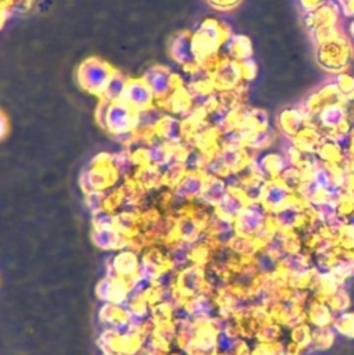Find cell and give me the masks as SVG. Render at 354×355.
<instances>
[{"label": "cell", "mask_w": 354, "mask_h": 355, "mask_svg": "<svg viewBox=\"0 0 354 355\" xmlns=\"http://www.w3.org/2000/svg\"><path fill=\"white\" fill-rule=\"evenodd\" d=\"M323 140V133L318 126L304 125L290 141L300 153L305 155H315L321 141Z\"/></svg>", "instance_id": "cell-13"}, {"label": "cell", "mask_w": 354, "mask_h": 355, "mask_svg": "<svg viewBox=\"0 0 354 355\" xmlns=\"http://www.w3.org/2000/svg\"><path fill=\"white\" fill-rule=\"evenodd\" d=\"M344 151H346V158H353L354 159V126L344 143Z\"/></svg>", "instance_id": "cell-32"}, {"label": "cell", "mask_w": 354, "mask_h": 355, "mask_svg": "<svg viewBox=\"0 0 354 355\" xmlns=\"http://www.w3.org/2000/svg\"><path fill=\"white\" fill-rule=\"evenodd\" d=\"M228 58L242 62L254 57L253 40L243 33H233L221 50Z\"/></svg>", "instance_id": "cell-14"}, {"label": "cell", "mask_w": 354, "mask_h": 355, "mask_svg": "<svg viewBox=\"0 0 354 355\" xmlns=\"http://www.w3.org/2000/svg\"><path fill=\"white\" fill-rule=\"evenodd\" d=\"M240 72H242V79L244 83H251L257 75H258V64L254 58L246 60L240 62Z\"/></svg>", "instance_id": "cell-27"}, {"label": "cell", "mask_w": 354, "mask_h": 355, "mask_svg": "<svg viewBox=\"0 0 354 355\" xmlns=\"http://www.w3.org/2000/svg\"><path fill=\"white\" fill-rule=\"evenodd\" d=\"M154 94L143 79H128L122 101H125L136 112L147 110L153 105Z\"/></svg>", "instance_id": "cell-10"}, {"label": "cell", "mask_w": 354, "mask_h": 355, "mask_svg": "<svg viewBox=\"0 0 354 355\" xmlns=\"http://www.w3.org/2000/svg\"><path fill=\"white\" fill-rule=\"evenodd\" d=\"M346 97L344 94L340 93L337 89L336 83L330 78L329 80L321 83L317 89H314L300 104L307 114V116L317 119L318 114L328 105L332 104H346ZM317 122V121H315Z\"/></svg>", "instance_id": "cell-5"}, {"label": "cell", "mask_w": 354, "mask_h": 355, "mask_svg": "<svg viewBox=\"0 0 354 355\" xmlns=\"http://www.w3.org/2000/svg\"><path fill=\"white\" fill-rule=\"evenodd\" d=\"M335 326L342 334H344L347 337H354V313L342 315L336 320Z\"/></svg>", "instance_id": "cell-28"}, {"label": "cell", "mask_w": 354, "mask_h": 355, "mask_svg": "<svg viewBox=\"0 0 354 355\" xmlns=\"http://www.w3.org/2000/svg\"><path fill=\"white\" fill-rule=\"evenodd\" d=\"M339 8L342 12V18L348 21L354 19V0H337Z\"/></svg>", "instance_id": "cell-31"}, {"label": "cell", "mask_w": 354, "mask_h": 355, "mask_svg": "<svg viewBox=\"0 0 354 355\" xmlns=\"http://www.w3.org/2000/svg\"><path fill=\"white\" fill-rule=\"evenodd\" d=\"M301 22L307 29L308 35L321 28L340 25L342 12L339 8V3L336 0H323L315 10L310 12H303Z\"/></svg>", "instance_id": "cell-6"}, {"label": "cell", "mask_w": 354, "mask_h": 355, "mask_svg": "<svg viewBox=\"0 0 354 355\" xmlns=\"http://www.w3.org/2000/svg\"><path fill=\"white\" fill-rule=\"evenodd\" d=\"M92 239L97 247L110 250V248H119L126 243L125 234L118 232L114 227H94L92 232Z\"/></svg>", "instance_id": "cell-18"}, {"label": "cell", "mask_w": 354, "mask_h": 355, "mask_svg": "<svg viewBox=\"0 0 354 355\" xmlns=\"http://www.w3.org/2000/svg\"><path fill=\"white\" fill-rule=\"evenodd\" d=\"M136 116H137L136 129H137V128L150 129V128H153V126L160 125V122H161L160 112H157V111L153 110L151 107L147 108V110H143V111L136 112Z\"/></svg>", "instance_id": "cell-25"}, {"label": "cell", "mask_w": 354, "mask_h": 355, "mask_svg": "<svg viewBox=\"0 0 354 355\" xmlns=\"http://www.w3.org/2000/svg\"><path fill=\"white\" fill-rule=\"evenodd\" d=\"M158 129H160V133L164 137V140H167V141H179L180 140L182 128H180L179 121H176L174 118H164V119H161Z\"/></svg>", "instance_id": "cell-24"}, {"label": "cell", "mask_w": 354, "mask_h": 355, "mask_svg": "<svg viewBox=\"0 0 354 355\" xmlns=\"http://www.w3.org/2000/svg\"><path fill=\"white\" fill-rule=\"evenodd\" d=\"M210 79L214 87L219 92H226L237 87L243 83L242 72H240V62L228 58L225 54L222 60L218 62L215 69L211 72Z\"/></svg>", "instance_id": "cell-7"}, {"label": "cell", "mask_w": 354, "mask_h": 355, "mask_svg": "<svg viewBox=\"0 0 354 355\" xmlns=\"http://www.w3.org/2000/svg\"><path fill=\"white\" fill-rule=\"evenodd\" d=\"M346 35H347V32L343 29V26L340 24V25H333V26H326V28L317 29L312 33H310V37H311V42H312L314 47H317L319 44H323V43H328V42H332V40H337V39H340Z\"/></svg>", "instance_id": "cell-22"}, {"label": "cell", "mask_w": 354, "mask_h": 355, "mask_svg": "<svg viewBox=\"0 0 354 355\" xmlns=\"http://www.w3.org/2000/svg\"><path fill=\"white\" fill-rule=\"evenodd\" d=\"M226 193H228V186L222 178L205 176V183L199 198L207 205L217 207L222 201Z\"/></svg>", "instance_id": "cell-16"}, {"label": "cell", "mask_w": 354, "mask_h": 355, "mask_svg": "<svg viewBox=\"0 0 354 355\" xmlns=\"http://www.w3.org/2000/svg\"><path fill=\"white\" fill-rule=\"evenodd\" d=\"M232 35L233 32L229 26L222 22L214 18L204 19L193 35L194 51L200 64L217 55Z\"/></svg>", "instance_id": "cell-2"}, {"label": "cell", "mask_w": 354, "mask_h": 355, "mask_svg": "<svg viewBox=\"0 0 354 355\" xmlns=\"http://www.w3.org/2000/svg\"><path fill=\"white\" fill-rule=\"evenodd\" d=\"M108 183L107 172L103 168H93L81 176V186L86 193L89 191H100L103 187H106Z\"/></svg>", "instance_id": "cell-21"}, {"label": "cell", "mask_w": 354, "mask_h": 355, "mask_svg": "<svg viewBox=\"0 0 354 355\" xmlns=\"http://www.w3.org/2000/svg\"><path fill=\"white\" fill-rule=\"evenodd\" d=\"M315 157L325 164H343L346 158L344 144L323 137L315 153Z\"/></svg>", "instance_id": "cell-17"}, {"label": "cell", "mask_w": 354, "mask_h": 355, "mask_svg": "<svg viewBox=\"0 0 354 355\" xmlns=\"http://www.w3.org/2000/svg\"><path fill=\"white\" fill-rule=\"evenodd\" d=\"M86 205L94 214L104 209V196L101 191H89L86 193Z\"/></svg>", "instance_id": "cell-29"}, {"label": "cell", "mask_w": 354, "mask_h": 355, "mask_svg": "<svg viewBox=\"0 0 354 355\" xmlns=\"http://www.w3.org/2000/svg\"><path fill=\"white\" fill-rule=\"evenodd\" d=\"M254 161L267 180L278 179L283 173V171L289 166L279 148L260 153L257 154Z\"/></svg>", "instance_id": "cell-12"}, {"label": "cell", "mask_w": 354, "mask_h": 355, "mask_svg": "<svg viewBox=\"0 0 354 355\" xmlns=\"http://www.w3.org/2000/svg\"><path fill=\"white\" fill-rule=\"evenodd\" d=\"M97 121L117 137L132 133L137 125L136 111L122 100L117 103L103 101L97 108Z\"/></svg>", "instance_id": "cell-3"}, {"label": "cell", "mask_w": 354, "mask_h": 355, "mask_svg": "<svg viewBox=\"0 0 354 355\" xmlns=\"http://www.w3.org/2000/svg\"><path fill=\"white\" fill-rule=\"evenodd\" d=\"M323 0H298V4L303 10V12H310L315 10Z\"/></svg>", "instance_id": "cell-33"}, {"label": "cell", "mask_w": 354, "mask_h": 355, "mask_svg": "<svg viewBox=\"0 0 354 355\" xmlns=\"http://www.w3.org/2000/svg\"><path fill=\"white\" fill-rule=\"evenodd\" d=\"M208 4L218 11H232L237 8L243 0H207Z\"/></svg>", "instance_id": "cell-30"}, {"label": "cell", "mask_w": 354, "mask_h": 355, "mask_svg": "<svg viewBox=\"0 0 354 355\" xmlns=\"http://www.w3.org/2000/svg\"><path fill=\"white\" fill-rule=\"evenodd\" d=\"M304 125L305 112L300 104L283 107L275 116V129L283 140L293 139Z\"/></svg>", "instance_id": "cell-8"}, {"label": "cell", "mask_w": 354, "mask_h": 355, "mask_svg": "<svg viewBox=\"0 0 354 355\" xmlns=\"http://www.w3.org/2000/svg\"><path fill=\"white\" fill-rule=\"evenodd\" d=\"M150 90L153 92L154 97L162 98L167 97L174 89V78L168 68L161 65H153L146 69L142 78Z\"/></svg>", "instance_id": "cell-11"}, {"label": "cell", "mask_w": 354, "mask_h": 355, "mask_svg": "<svg viewBox=\"0 0 354 355\" xmlns=\"http://www.w3.org/2000/svg\"><path fill=\"white\" fill-rule=\"evenodd\" d=\"M317 65L330 78L350 71L354 60V42L348 35L314 47Z\"/></svg>", "instance_id": "cell-1"}, {"label": "cell", "mask_w": 354, "mask_h": 355, "mask_svg": "<svg viewBox=\"0 0 354 355\" xmlns=\"http://www.w3.org/2000/svg\"><path fill=\"white\" fill-rule=\"evenodd\" d=\"M171 151L161 141H151L146 148V157L150 165L160 168L168 159Z\"/></svg>", "instance_id": "cell-23"}, {"label": "cell", "mask_w": 354, "mask_h": 355, "mask_svg": "<svg viewBox=\"0 0 354 355\" xmlns=\"http://www.w3.org/2000/svg\"><path fill=\"white\" fill-rule=\"evenodd\" d=\"M171 57L185 67H197L200 65V61L194 51L193 44V35L189 32H178L174 35L168 44Z\"/></svg>", "instance_id": "cell-9"}, {"label": "cell", "mask_w": 354, "mask_h": 355, "mask_svg": "<svg viewBox=\"0 0 354 355\" xmlns=\"http://www.w3.org/2000/svg\"><path fill=\"white\" fill-rule=\"evenodd\" d=\"M344 118H347V112L343 104H332L325 107L317 116V126L323 132L332 129L339 122H342Z\"/></svg>", "instance_id": "cell-19"}, {"label": "cell", "mask_w": 354, "mask_h": 355, "mask_svg": "<svg viewBox=\"0 0 354 355\" xmlns=\"http://www.w3.org/2000/svg\"><path fill=\"white\" fill-rule=\"evenodd\" d=\"M114 72L115 71L108 62L97 57H90L79 64L76 69V82L85 92L101 96Z\"/></svg>", "instance_id": "cell-4"}, {"label": "cell", "mask_w": 354, "mask_h": 355, "mask_svg": "<svg viewBox=\"0 0 354 355\" xmlns=\"http://www.w3.org/2000/svg\"><path fill=\"white\" fill-rule=\"evenodd\" d=\"M205 183V175L203 172L186 171L176 182L175 196L182 200H190L200 197Z\"/></svg>", "instance_id": "cell-15"}, {"label": "cell", "mask_w": 354, "mask_h": 355, "mask_svg": "<svg viewBox=\"0 0 354 355\" xmlns=\"http://www.w3.org/2000/svg\"><path fill=\"white\" fill-rule=\"evenodd\" d=\"M6 132H7V121H6L4 115L0 112V140L4 137Z\"/></svg>", "instance_id": "cell-34"}, {"label": "cell", "mask_w": 354, "mask_h": 355, "mask_svg": "<svg viewBox=\"0 0 354 355\" xmlns=\"http://www.w3.org/2000/svg\"><path fill=\"white\" fill-rule=\"evenodd\" d=\"M128 79L119 73V72H114L112 76L110 78L104 92L101 93V97L106 103H117L122 100L125 87H126Z\"/></svg>", "instance_id": "cell-20"}, {"label": "cell", "mask_w": 354, "mask_h": 355, "mask_svg": "<svg viewBox=\"0 0 354 355\" xmlns=\"http://www.w3.org/2000/svg\"><path fill=\"white\" fill-rule=\"evenodd\" d=\"M347 35H348L350 39L354 42V19L348 21V25H347Z\"/></svg>", "instance_id": "cell-35"}, {"label": "cell", "mask_w": 354, "mask_h": 355, "mask_svg": "<svg viewBox=\"0 0 354 355\" xmlns=\"http://www.w3.org/2000/svg\"><path fill=\"white\" fill-rule=\"evenodd\" d=\"M332 79L336 83V86L342 94L348 96V94L354 93V75L350 71L342 72V73L333 76Z\"/></svg>", "instance_id": "cell-26"}]
</instances>
